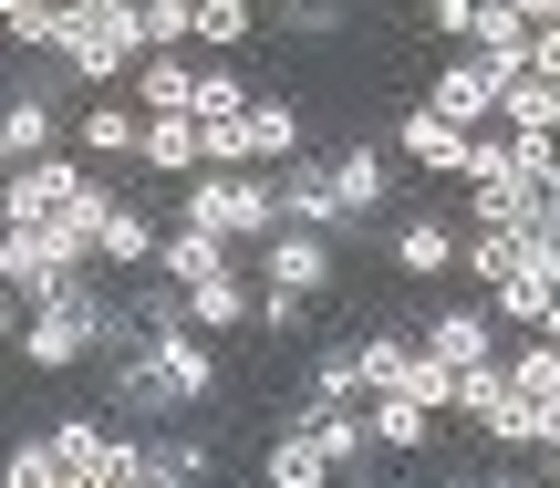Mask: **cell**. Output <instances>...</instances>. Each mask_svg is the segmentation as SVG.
Here are the masks:
<instances>
[{"mask_svg":"<svg viewBox=\"0 0 560 488\" xmlns=\"http://www.w3.org/2000/svg\"><path fill=\"white\" fill-rule=\"evenodd\" d=\"M249 104H260V83H249L229 53H208V62H198V83H187V115L219 125V115H249Z\"/></svg>","mask_w":560,"mask_h":488,"instance_id":"cell-18","label":"cell"},{"mask_svg":"<svg viewBox=\"0 0 560 488\" xmlns=\"http://www.w3.org/2000/svg\"><path fill=\"white\" fill-rule=\"evenodd\" d=\"M229 260H249V249H240V240H219L208 219H187V208L166 219V249H156L166 281H208V270H229Z\"/></svg>","mask_w":560,"mask_h":488,"instance_id":"cell-15","label":"cell"},{"mask_svg":"<svg viewBox=\"0 0 560 488\" xmlns=\"http://www.w3.org/2000/svg\"><path fill=\"white\" fill-rule=\"evenodd\" d=\"M270 187H280V219H301V229H332V240H342L332 146H301V156H280V166H270Z\"/></svg>","mask_w":560,"mask_h":488,"instance_id":"cell-8","label":"cell"},{"mask_svg":"<svg viewBox=\"0 0 560 488\" xmlns=\"http://www.w3.org/2000/svg\"><path fill=\"white\" fill-rule=\"evenodd\" d=\"M156 249H166V229L145 219L136 198H125L115 219H104V240H94V270H115V281H136V270H156Z\"/></svg>","mask_w":560,"mask_h":488,"instance_id":"cell-17","label":"cell"},{"mask_svg":"<svg viewBox=\"0 0 560 488\" xmlns=\"http://www.w3.org/2000/svg\"><path fill=\"white\" fill-rule=\"evenodd\" d=\"M249 146H260V166L301 156V146H312V115H301L291 94H260V104H249Z\"/></svg>","mask_w":560,"mask_h":488,"instance_id":"cell-20","label":"cell"},{"mask_svg":"<svg viewBox=\"0 0 560 488\" xmlns=\"http://www.w3.org/2000/svg\"><path fill=\"white\" fill-rule=\"evenodd\" d=\"M208 166H260V146H249V115H219V125H208Z\"/></svg>","mask_w":560,"mask_h":488,"instance_id":"cell-30","label":"cell"},{"mask_svg":"<svg viewBox=\"0 0 560 488\" xmlns=\"http://www.w3.org/2000/svg\"><path fill=\"white\" fill-rule=\"evenodd\" d=\"M187 478H219V448H208V437H156V488H187Z\"/></svg>","mask_w":560,"mask_h":488,"instance_id":"cell-26","label":"cell"},{"mask_svg":"<svg viewBox=\"0 0 560 488\" xmlns=\"http://www.w3.org/2000/svg\"><path fill=\"white\" fill-rule=\"evenodd\" d=\"M363 406H374V437H384V457H425L446 427H457V416H446V406H425L416 385H384V395H363Z\"/></svg>","mask_w":560,"mask_h":488,"instance_id":"cell-12","label":"cell"},{"mask_svg":"<svg viewBox=\"0 0 560 488\" xmlns=\"http://www.w3.org/2000/svg\"><path fill=\"white\" fill-rule=\"evenodd\" d=\"M260 281H280V291H312V302H332V281H342V240H332V229H301V219H280L270 240H260Z\"/></svg>","mask_w":560,"mask_h":488,"instance_id":"cell-3","label":"cell"},{"mask_svg":"<svg viewBox=\"0 0 560 488\" xmlns=\"http://www.w3.org/2000/svg\"><path fill=\"white\" fill-rule=\"evenodd\" d=\"M177 208H187V219H208L219 240H240L249 260H260V240L280 229V187H270V166H198V177L177 187Z\"/></svg>","mask_w":560,"mask_h":488,"instance_id":"cell-2","label":"cell"},{"mask_svg":"<svg viewBox=\"0 0 560 488\" xmlns=\"http://www.w3.org/2000/svg\"><path fill=\"white\" fill-rule=\"evenodd\" d=\"M301 395H312V406H363V344H322L312 374H301Z\"/></svg>","mask_w":560,"mask_h":488,"instance_id":"cell-23","label":"cell"},{"mask_svg":"<svg viewBox=\"0 0 560 488\" xmlns=\"http://www.w3.org/2000/svg\"><path fill=\"white\" fill-rule=\"evenodd\" d=\"M457 260H467V229L446 219V208H405V219L384 229V270H395V281H446Z\"/></svg>","mask_w":560,"mask_h":488,"instance_id":"cell-5","label":"cell"},{"mask_svg":"<svg viewBox=\"0 0 560 488\" xmlns=\"http://www.w3.org/2000/svg\"><path fill=\"white\" fill-rule=\"evenodd\" d=\"M540 468H550V478H560V437H550V448H540Z\"/></svg>","mask_w":560,"mask_h":488,"instance_id":"cell-33","label":"cell"},{"mask_svg":"<svg viewBox=\"0 0 560 488\" xmlns=\"http://www.w3.org/2000/svg\"><path fill=\"white\" fill-rule=\"evenodd\" d=\"M249 32H260V11H249V0H198V53H240Z\"/></svg>","mask_w":560,"mask_h":488,"instance_id":"cell-28","label":"cell"},{"mask_svg":"<svg viewBox=\"0 0 560 488\" xmlns=\"http://www.w3.org/2000/svg\"><path fill=\"white\" fill-rule=\"evenodd\" d=\"M425 21H436L446 42H478V0H425Z\"/></svg>","mask_w":560,"mask_h":488,"instance_id":"cell-31","label":"cell"},{"mask_svg":"<svg viewBox=\"0 0 560 488\" xmlns=\"http://www.w3.org/2000/svg\"><path fill=\"white\" fill-rule=\"evenodd\" d=\"M270 32H291V42H332V32H353V0H280Z\"/></svg>","mask_w":560,"mask_h":488,"instance_id":"cell-27","label":"cell"},{"mask_svg":"<svg viewBox=\"0 0 560 488\" xmlns=\"http://www.w3.org/2000/svg\"><path fill=\"white\" fill-rule=\"evenodd\" d=\"M520 240H529V229H478V219H467V260H457V281H467V291H499L509 270H520Z\"/></svg>","mask_w":560,"mask_h":488,"instance_id":"cell-21","label":"cell"},{"mask_svg":"<svg viewBox=\"0 0 560 488\" xmlns=\"http://www.w3.org/2000/svg\"><path fill=\"white\" fill-rule=\"evenodd\" d=\"M384 146H395V156L416 166V177H467V156H478V136H467L457 115H436V104H405Z\"/></svg>","mask_w":560,"mask_h":488,"instance_id":"cell-6","label":"cell"},{"mask_svg":"<svg viewBox=\"0 0 560 488\" xmlns=\"http://www.w3.org/2000/svg\"><path fill=\"white\" fill-rule=\"evenodd\" d=\"M540 333H550V344H560V312H550V323H540Z\"/></svg>","mask_w":560,"mask_h":488,"instance_id":"cell-35","label":"cell"},{"mask_svg":"<svg viewBox=\"0 0 560 488\" xmlns=\"http://www.w3.org/2000/svg\"><path fill=\"white\" fill-rule=\"evenodd\" d=\"M425 104H436V115H457L467 136H478V125H499V73H488V53H446Z\"/></svg>","mask_w":560,"mask_h":488,"instance_id":"cell-13","label":"cell"},{"mask_svg":"<svg viewBox=\"0 0 560 488\" xmlns=\"http://www.w3.org/2000/svg\"><path fill=\"white\" fill-rule=\"evenodd\" d=\"M312 312H322L312 291H280V281H260V323H249V344H270V353H280V344H301V333H312Z\"/></svg>","mask_w":560,"mask_h":488,"instance_id":"cell-24","label":"cell"},{"mask_svg":"<svg viewBox=\"0 0 560 488\" xmlns=\"http://www.w3.org/2000/svg\"><path fill=\"white\" fill-rule=\"evenodd\" d=\"M145 177H166V187H187V177H198V166H208V125L198 115H145Z\"/></svg>","mask_w":560,"mask_h":488,"instance_id":"cell-16","label":"cell"},{"mask_svg":"<svg viewBox=\"0 0 560 488\" xmlns=\"http://www.w3.org/2000/svg\"><path fill=\"white\" fill-rule=\"evenodd\" d=\"M0 478H11V488H62V448H52V427L21 437V448L0 457Z\"/></svg>","mask_w":560,"mask_h":488,"instance_id":"cell-29","label":"cell"},{"mask_svg":"<svg viewBox=\"0 0 560 488\" xmlns=\"http://www.w3.org/2000/svg\"><path fill=\"white\" fill-rule=\"evenodd\" d=\"M0 32H11V53H52L62 42V0H0Z\"/></svg>","mask_w":560,"mask_h":488,"instance_id":"cell-25","label":"cell"},{"mask_svg":"<svg viewBox=\"0 0 560 488\" xmlns=\"http://www.w3.org/2000/svg\"><path fill=\"white\" fill-rule=\"evenodd\" d=\"M540 229H550V240H560V187H550V198H540Z\"/></svg>","mask_w":560,"mask_h":488,"instance_id":"cell-32","label":"cell"},{"mask_svg":"<svg viewBox=\"0 0 560 488\" xmlns=\"http://www.w3.org/2000/svg\"><path fill=\"white\" fill-rule=\"evenodd\" d=\"M332 187H342V229H363V219H384L395 208V146H332Z\"/></svg>","mask_w":560,"mask_h":488,"instance_id":"cell-11","label":"cell"},{"mask_svg":"<svg viewBox=\"0 0 560 488\" xmlns=\"http://www.w3.org/2000/svg\"><path fill=\"white\" fill-rule=\"evenodd\" d=\"M187 83H198V62H187V53H145L125 94H136L145 115H187Z\"/></svg>","mask_w":560,"mask_h":488,"instance_id":"cell-22","label":"cell"},{"mask_svg":"<svg viewBox=\"0 0 560 488\" xmlns=\"http://www.w3.org/2000/svg\"><path fill=\"white\" fill-rule=\"evenodd\" d=\"M425 353H446V364H488V353H509V323H499V312H488V291H478V302H436V312H425Z\"/></svg>","mask_w":560,"mask_h":488,"instance_id":"cell-9","label":"cell"},{"mask_svg":"<svg viewBox=\"0 0 560 488\" xmlns=\"http://www.w3.org/2000/svg\"><path fill=\"white\" fill-rule=\"evenodd\" d=\"M467 53H488V62H529L540 53V21L520 11V0H478V42Z\"/></svg>","mask_w":560,"mask_h":488,"instance_id":"cell-19","label":"cell"},{"mask_svg":"<svg viewBox=\"0 0 560 488\" xmlns=\"http://www.w3.org/2000/svg\"><path fill=\"white\" fill-rule=\"evenodd\" d=\"M62 73L83 83V94H115V83H136L145 62V11L136 0H62Z\"/></svg>","mask_w":560,"mask_h":488,"instance_id":"cell-1","label":"cell"},{"mask_svg":"<svg viewBox=\"0 0 560 488\" xmlns=\"http://www.w3.org/2000/svg\"><path fill=\"white\" fill-rule=\"evenodd\" d=\"M73 146H83L94 166H136V156H145V104L125 94V83H115V94H83V104H73Z\"/></svg>","mask_w":560,"mask_h":488,"instance_id":"cell-7","label":"cell"},{"mask_svg":"<svg viewBox=\"0 0 560 488\" xmlns=\"http://www.w3.org/2000/svg\"><path fill=\"white\" fill-rule=\"evenodd\" d=\"M83 187H94V156H83V146H52V156L11 166V187H0V219H62Z\"/></svg>","mask_w":560,"mask_h":488,"instance_id":"cell-4","label":"cell"},{"mask_svg":"<svg viewBox=\"0 0 560 488\" xmlns=\"http://www.w3.org/2000/svg\"><path fill=\"white\" fill-rule=\"evenodd\" d=\"M488 73H499V125L560 136V73H540V62H488Z\"/></svg>","mask_w":560,"mask_h":488,"instance_id":"cell-14","label":"cell"},{"mask_svg":"<svg viewBox=\"0 0 560 488\" xmlns=\"http://www.w3.org/2000/svg\"><path fill=\"white\" fill-rule=\"evenodd\" d=\"M187 323L198 333H249L260 323V260H229V270H208V281H187Z\"/></svg>","mask_w":560,"mask_h":488,"instance_id":"cell-10","label":"cell"},{"mask_svg":"<svg viewBox=\"0 0 560 488\" xmlns=\"http://www.w3.org/2000/svg\"><path fill=\"white\" fill-rule=\"evenodd\" d=\"M249 11H260V21H280V0H249Z\"/></svg>","mask_w":560,"mask_h":488,"instance_id":"cell-34","label":"cell"}]
</instances>
